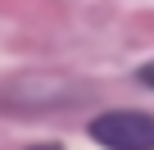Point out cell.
<instances>
[{
  "mask_svg": "<svg viewBox=\"0 0 154 150\" xmlns=\"http://www.w3.org/2000/svg\"><path fill=\"white\" fill-rule=\"evenodd\" d=\"M91 141L104 150H154V114L145 109H104L91 118Z\"/></svg>",
  "mask_w": 154,
  "mask_h": 150,
  "instance_id": "1",
  "label": "cell"
},
{
  "mask_svg": "<svg viewBox=\"0 0 154 150\" xmlns=\"http://www.w3.org/2000/svg\"><path fill=\"white\" fill-rule=\"evenodd\" d=\"M140 82H145V87L154 91V64H145V68H140Z\"/></svg>",
  "mask_w": 154,
  "mask_h": 150,
  "instance_id": "2",
  "label": "cell"
},
{
  "mask_svg": "<svg viewBox=\"0 0 154 150\" xmlns=\"http://www.w3.org/2000/svg\"><path fill=\"white\" fill-rule=\"evenodd\" d=\"M27 150H63V145H27Z\"/></svg>",
  "mask_w": 154,
  "mask_h": 150,
  "instance_id": "3",
  "label": "cell"
}]
</instances>
